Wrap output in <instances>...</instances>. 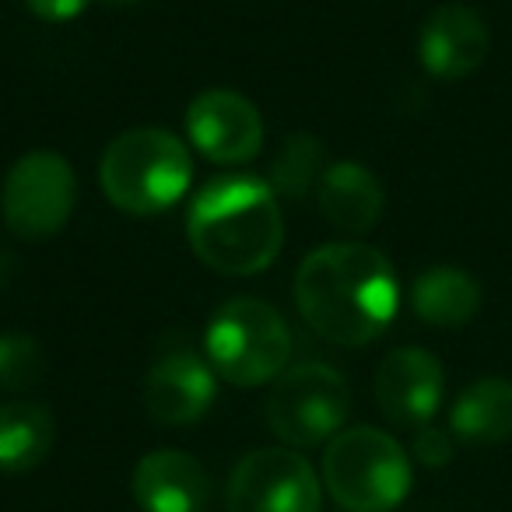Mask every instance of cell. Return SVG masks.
<instances>
[{
    "instance_id": "9",
    "label": "cell",
    "mask_w": 512,
    "mask_h": 512,
    "mask_svg": "<svg viewBox=\"0 0 512 512\" xmlns=\"http://www.w3.org/2000/svg\"><path fill=\"white\" fill-rule=\"evenodd\" d=\"M186 137L214 165H242L264 148V116L246 95L211 88L186 109Z\"/></svg>"
},
{
    "instance_id": "18",
    "label": "cell",
    "mask_w": 512,
    "mask_h": 512,
    "mask_svg": "<svg viewBox=\"0 0 512 512\" xmlns=\"http://www.w3.org/2000/svg\"><path fill=\"white\" fill-rule=\"evenodd\" d=\"M323 144L313 134H288L271 165V190L278 197H306L323 176Z\"/></svg>"
},
{
    "instance_id": "8",
    "label": "cell",
    "mask_w": 512,
    "mask_h": 512,
    "mask_svg": "<svg viewBox=\"0 0 512 512\" xmlns=\"http://www.w3.org/2000/svg\"><path fill=\"white\" fill-rule=\"evenodd\" d=\"M228 512H320L323 484L295 449H253L235 463L225 491Z\"/></svg>"
},
{
    "instance_id": "4",
    "label": "cell",
    "mask_w": 512,
    "mask_h": 512,
    "mask_svg": "<svg viewBox=\"0 0 512 512\" xmlns=\"http://www.w3.org/2000/svg\"><path fill=\"white\" fill-rule=\"evenodd\" d=\"M411 481V456L383 428H344L323 449V488L344 512H393Z\"/></svg>"
},
{
    "instance_id": "10",
    "label": "cell",
    "mask_w": 512,
    "mask_h": 512,
    "mask_svg": "<svg viewBox=\"0 0 512 512\" xmlns=\"http://www.w3.org/2000/svg\"><path fill=\"white\" fill-rule=\"evenodd\" d=\"M376 404L393 425L421 428L435 418L446 393L442 362L425 348H397L376 369Z\"/></svg>"
},
{
    "instance_id": "12",
    "label": "cell",
    "mask_w": 512,
    "mask_h": 512,
    "mask_svg": "<svg viewBox=\"0 0 512 512\" xmlns=\"http://www.w3.org/2000/svg\"><path fill=\"white\" fill-rule=\"evenodd\" d=\"M214 393H218V372L211 369V362L190 351H172L158 358L144 379V411L158 425L183 428L211 411Z\"/></svg>"
},
{
    "instance_id": "6",
    "label": "cell",
    "mask_w": 512,
    "mask_h": 512,
    "mask_svg": "<svg viewBox=\"0 0 512 512\" xmlns=\"http://www.w3.org/2000/svg\"><path fill=\"white\" fill-rule=\"evenodd\" d=\"M351 414L348 379L323 362H302L274 379L267 425L285 446L313 449L330 442Z\"/></svg>"
},
{
    "instance_id": "22",
    "label": "cell",
    "mask_w": 512,
    "mask_h": 512,
    "mask_svg": "<svg viewBox=\"0 0 512 512\" xmlns=\"http://www.w3.org/2000/svg\"><path fill=\"white\" fill-rule=\"evenodd\" d=\"M109 4H141V0H109Z\"/></svg>"
},
{
    "instance_id": "11",
    "label": "cell",
    "mask_w": 512,
    "mask_h": 512,
    "mask_svg": "<svg viewBox=\"0 0 512 512\" xmlns=\"http://www.w3.org/2000/svg\"><path fill=\"white\" fill-rule=\"evenodd\" d=\"M491 36L484 18L467 4H442L425 18L418 36V57L432 78L463 81L488 60Z\"/></svg>"
},
{
    "instance_id": "2",
    "label": "cell",
    "mask_w": 512,
    "mask_h": 512,
    "mask_svg": "<svg viewBox=\"0 0 512 512\" xmlns=\"http://www.w3.org/2000/svg\"><path fill=\"white\" fill-rule=\"evenodd\" d=\"M186 235L193 253L211 271L228 278L267 271L285 242L278 193L256 176L211 179L193 197L186 214Z\"/></svg>"
},
{
    "instance_id": "7",
    "label": "cell",
    "mask_w": 512,
    "mask_h": 512,
    "mask_svg": "<svg viewBox=\"0 0 512 512\" xmlns=\"http://www.w3.org/2000/svg\"><path fill=\"white\" fill-rule=\"evenodd\" d=\"M78 179L60 151H29L11 165L0 193V211L11 235L46 242L71 221Z\"/></svg>"
},
{
    "instance_id": "16",
    "label": "cell",
    "mask_w": 512,
    "mask_h": 512,
    "mask_svg": "<svg viewBox=\"0 0 512 512\" xmlns=\"http://www.w3.org/2000/svg\"><path fill=\"white\" fill-rule=\"evenodd\" d=\"M411 309L428 327H463L481 309V285L463 267H428L411 285Z\"/></svg>"
},
{
    "instance_id": "14",
    "label": "cell",
    "mask_w": 512,
    "mask_h": 512,
    "mask_svg": "<svg viewBox=\"0 0 512 512\" xmlns=\"http://www.w3.org/2000/svg\"><path fill=\"white\" fill-rule=\"evenodd\" d=\"M316 197H320L323 218L348 235L372 232L386 207L383 183L362 162L327 165L320 176V186H316Z\"/></svg>"
},
{
    "instance_id": "13",
    "label": "cell",
    "mask_w": 512,
    "mask_h": 512,
    "mask_svg": "<svg viewBox=\"0 0 512 512\" xmlns=\"http://www.w3.org/2000/svg\"><path fill=\"white\" fill-rule=\"evenodd\" d=\"M134 502L141 512H204L211 477L197 456L183 449H155L134 467Z\"/></svg>"
},
{
    "instance_id": "20",
    "label": "cell",
    "mask_w": 512,
    "mask_h": 512,
    "mask_svg": "<svg viewBox=\"0 0 512 512\" xmlns=\"http://www.w3.org/2000/svg\"><path fill=\"white\" fill-rule=\"evenodd\" d=\"M453 432H446V428H435V425H421L418 432H414V460L425 463V467H446L449 460H453Z\"/></svg>"
},
{
    "instance_id": "17",
    "label": "cell",
    "mask_w": 512,
    "mask_h": 512,
    "mask_svg": "<svg viewBox=\"0 0 512 512\" xmlns=\"http://www.w3.org/2000/svg\"><path fill=\"white\" fill-rule=\"evenodd\" d=\"M57 421L36 400L0 404V474H25L50 456Z\"/></svg>"
},
{
    "instance_id": "15",
    "label": "cell",
    "mask_w": 512,
    "mask_h": 512,
    "mask_svg": "<svg viewBox=\"0 0 512 512\" xmlns=\"http://www.w3.org/2000/svg\"><path fill=\"white\" fill-rule=\"evenodd\" d=\"M449 432L463 446H498L512 439V383L484 376L460 390L449 407Z\"/></svg>"
},
{
    "instance_id": "1",
    "label": "cell",
    "mask_w": 512,
    "mask_h": 512,
    "mask_svg": "<svg viewBox=\"0 0 512 512\" xmlns=\"http://www.w3.org/2000/svg\"><path fill=\"white\" fill-rule=\"evenodd\" d=\"M295 306L323 341L362 348L376 341L397 316V271L376 246L330 242L299 264Z\"/></svg>"
},
{
    "instance_id": "19",
    "label": "cell",
    "mask_w": 512,
    "mask_h": 512,
    "mask_svg": "<svg viewBox=\"0 0 512 512\" xmlns=\"http://www.w3.org/2000/svg\"><path fill=\"white\" fill-rule=\"evenodd\" d=\"M46 372V355L43 344L29 334H0V390L22 393L43 379Z\"/></svg>"
},
{
    "instance_id": "21",
    "label": "cell",
    "mask_w": 512,
    "mask_h": 512,
    "mask_svg": "<svg viewBox=\"0 0 512 512\" xmlns=\"http://www.w3.org/2000/svg\"><path fill=\"white\" fill-rule=\"evenodd\" d=\"M25 4H29V11L39 22H53V25L74 22L88 8V0H25Z\"/></svg>"
},
{
    "instance_id": "5",
    "label": "cell",
    "mask_w": 512,
    "mask_h": 512,
    "mask_svg": "<svg viewBox=\"0 0 512 512\" xmlns=\"http://www.w3.org/2000/svg\"><path fill=\"white\" fill-rule=\"evenodd\" d=\"M207 362L228 386H267L288 369L292 330L264 299H228L204 334Z\"/></svg>"
},
{
    "instance_id": "3",
    "label": "cell",
    "mask_w": 512,
    "mask_h": 512,
    "mask_svg": "<svg viewBox=\"0 0 512 512\" xmlns=\"http://www.w3.org/2000/svg\"><path fill=\"white\" fill-rule=\"evenodd\" d=\"M193 179L190 148L162 127H134L113 137L99 165L102 193L123 214L151 218L183 200Z\"/></svg>"
}]
</instances>
